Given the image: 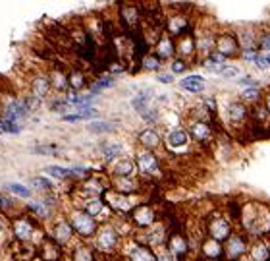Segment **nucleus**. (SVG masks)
<instances>
[{"mask_svg":"<svg viewBox=\"0 0 270 261\" xmlns=\"http://www.w3.org/2000/svg\"><path fill=\"white\" fill-rule=\"evenodd\" d=\"M240 50H241V47H240V41H238V35L236 33H230V31L216 33L214 52H218L220 56L228 58V56H238Z\"/></svg>","mask_w":270,"mask_h":261,"instance_id":"f257e3e1","label":"nucleus"},{"mask_svg":"<svg viewBox=\"0 0 270 261\" xmlns=\"http://www.w3.org/2000/svg\"><path fill=\"white\" fill-rule=\"evenodd\" d=\"M207 230H209V236L212 240H216V242H226L234 234L230 217H222V215L210 217L209 219V225H207Z\"/></svg>","mask_w":270,"mask_h":261,"instance_id":"f03ea898","label":"nucleus"},{"mask_svg":"<svg viewBox=\"0 0 270 261\" xmlns=\"http://www.w3.org/2000/svg\"><path fill=\"white\" fill-rule=\"evenodd\" d=\"M70 227L81 238H91L93 234H97V221H95V217L87 215L85 211H75L70 219Z\"/></svg>","mask_w":270,"mask_h":261,"instance_id":"7ed1b4c3","label":"nucleus"},{"mask_svg":"<svg viewBox=\"0 0 270 261\" xmlns=\"http://www.w3.org/2000/svg\"><path fill=\"white\" fill-rule=\"evenodd\" d=\"M249 252V242L245 234H232L226 240V248H224V258L226 261H238Z\"/></svg>","mask_w":270,"mask_h":261,"instance_id":"20e7f679","label":"nucleus"},{"mask_svg":"<svg viewBox=\"0 0 270 261\" xmlns=\"http://www.w3.org/2000/svg\"><path fill=\"white\" fill-rule=\"evenodd\" d=\"M103 196H105V201H106L114 211L128 213V211L135 209V205L132 203V199H130L126 194H120V192H116V190H106Z\"/></svg>","mask_w":270,"mask_h":261,"instance_id":"39448f33","label":"nucleus"},{"mask_svg":"<svg viewBox=\"0 0 270 261\" xmlns=\"http://www.w3.org/2000/svg\"><path fill=\"white\" fill-rule=\"evenodd\" d=\"M116 244H118V232H116L112 227L105 225V227L97 232V248H99L101 252H110V250L116 248Z\"/></svg>","mask_w":270,"mask_h":261,"instance_id":"423d86ee","label":"nucleus"},{"mask_svg":"<svg viewBox=\"0 0 270 261\" xmlns=\"http://www.w3.org/2000/svg\"><path fill=\"white\" fill-rule=\"evenodd\" d=\"M187 27H189V17L185 14H174L166 19V29H168V35H172V37L185 35Z\"/></svg>","mask_w":270,"mask_h":261,"instance_id":"0eeeda50","label":"nucleus"},{"mask_svg":"<svg viewBox=\"0 0 270 261\" xmlns=\"http://www.w3.org/2000/svg\"><path fill=\"white\" fill-rule=\"evenodd\" d=\"M168 252L172 254V256H176L178 260H183L185 256H187V240H185V236L181 234V232H172V234H168Z\"/></svg>","mask_w":270,"mask_h":261,"instance_id":"6e6552de","label":"nucleus"},{"mask_svg":"<svg viewBox=\"0 0 270 261\" xmlns=\"http://www.w3.org/2000/svg\"><path fill=\"white\" fill-rule=\"evenodd\" d=\"M228 114H230L232 124L241 126V124H245V120L251 116V109H249L245 103H241V101H234V103H230V107H228Z\"/></svg>","mask_w":270,"mask_h":261,"instance_id":"1a4fd4ad","label":"nucleus"},{"mask_svg":"<svg viewBox=\"0 0 270 261\" xmlns=\"http://www.w3.org/2000/svg\"><path fill=\"white\" fill-rule=\"evenodd\" d=\"M135 225L139 227H150L154 221H156V213L150 205H139L134 209V215H132Z\"/></svg>","mask_w":270,"mask_h":261,"instance_id":"9d476101","label":"nucleus"},{"mask_svg":"<svg viewBox=\"0 0 270 261\" xmlns=\"http://www.w3.org/2000/svg\"><path fill=\"white\" fill-rule=\"evenodd\" d=\"M135 163H137V166H139V172H143V174H147V176H152V174L158 170V159H156L152 153H149V151L139 153Z\"/></svg>","mask_w":270,"mask_h":261,"instance_id":"9b49d317","label":"nucleus"},{"mask_svg":"<svg viewBox=\"0 0 270 261\" xmlns=\"http://www.w3.org/2000/svg\"><path fill=\"white\" fill-rule=\"evenodd\" d=\"M249 261H270V244L267 240H257L249 248Z\"/></svg>","mask_w":270,"mask_h":261,"instance_id":"f8f14e48","label":"nucleus"},{"mask_svg":"<svg viewBox=\"0 0 270 261\" xmlns=\"http://www.w3.org/2000/svg\"><path fill=\"white\" fill-rule=\"evenodd\" d=\"M176 49V45H174V41L170 39V35L168 33H162L160 35V39H158V43L154 45V54L158 56V58H170V56H174V50Z\"/></svg>","mask_w":270,"mask_h":261,"instance_id":"ddd939ff","label":"nucleus"},{"mask_svg":"<svg viewBox=\"0 0 270 261\" xmlns=\"http://www.w3.org/2000/svg\"><path fill=\"white\" fill-rule=\"evenodd\" d=\"M191 135L199 141V143H209L210 139H212V128L209 126V122H203V120H197V122H193L191 124Z\"/></svg>","mask_w":270,"mask_h":261,"instance_id":"4468645a","label":"nucleus"},{"mask_svg":"<svg viewBox=\"0 0 270 261\" xmlns=\"http://www.w3.org/2000/svg\"><path fill=\"white\" fill-rule=\"evenodd\" d=\"M180 41H178V52L181 54V56H185V58H189V56H193L195 52H197V47H195V37L191 35V33H187V35H181V37H178Z\"/></svg>","mask_w":270,"mask_h":261,"instance_id":"2eb2a0df","label":"nucleus"},{"mask_svg":"<svg viewBox=\"0 0 270 261\" xmlns=\"http://www.w3.org/2000/svg\"><path fill=\"white\" fill-rule=\"evenodd\" d=\"M201 252H203V256L205 258H209V260H218L224 256V248L220 246V242H216V240H212V238H209V240H205L203 244H201Z\"/></svg>","mask_w":270,"mask_h":261,"instance_id":"dca6fc26","label":"nucleus"},{"mask_svg":"<svg viewBox=\"0 0 270 261\" xmlns=\"http://www.w3.org/2000/svg\"><path fill=\"white\" fill-rule=\"evenodd\" d=\"M187 143H189V133L185 130L170 131L168 137H166L168 149H181V147H187Z\"/></svg>","mask_w":270,"mask_h":261,"instance_id":"f3484780","label":"nucleus"},{"mask_svg":"<svg viewBox=\"0 0 270 261\" xmlns=\"http://www.w3.org/2000/svg\"><path fill=\"white\" fill-rule=\"evenodd\" d=\"M180 85H181V89H185V91H189V93H201V91L205 89V78L193 74V76L183 78V80L180 82Z\"/></svg>","mask_w":270,"mask_h":261,"instance_id":"a211bd4d","label":"nucleus"},{"mask_svg":"<svg viewBox=\"0 0 270 261\" xmlns=\"http://www.w3.org/2000/svg\"><path fill=\"white\" fill-rule=\"evenodd\" d=\"M137 141H139L143 147H147V149H156V147L160 145V137H158V133L152 130V128H147V130L139 131Z\"/></svg>","mask_w":270,"mask_h":261,"instance_id":"6ab92c4d","label":"nucleus"},{"mask_svg":"<svg viewBox=\"0 0 270 261\" xmlns=\"http://www.w3.org/2000/svg\"><path fill=\"white\" fill-rule=\"evenodd\" d=\"M122 19L128 27H134L141 21V12H139V6H134V4H126L122 6Z\"/></svg>","mask_w":270,"mask_h":261,"instance_id":"aec40b11","label":"nucleus"},{"mask_svg":"<svg viewBox=\"0 0 270 261\" xmlns=\"http://www.w3.org/2000/svg\"><path fill=\"white\" fill-rule=\"evenodd\" d=\"M14 232H15V236H17L19 240H27V238H31V232H33V225H31V221L25 219V217L17 219V221L14 223Z\"/></svg>","mask_w":270,"mask_h":261,"instance_id":"412c9836","label":"nucleus"},{"mask_svg":"<svg viewBox=\"0 0 270 261\" xmlns=\"http://www.w3.org/2000/svg\"><path fill=\"white\" fill-rule=\"evenodd\" d=\"M72 227H70V223H58L56 225V228H54V240H56V244L58 246H62V244H66L70 238H72Z\"/></svg>","mask_w":270,"mask_h":261,"instance_id":"4be33fe9","label":"nucleus"},{"mask_svg":"<svg viewBox=\"0 0 270 261\" xmlns=\"http://www.w3.org/2000/svg\"><path fill=\"white\" fill-rule=\"evenodd\" d=\"M99 116V113L95 111V109H79V113H75V114H64L62 118L66 120V122H77V120H89V118H97Z\"/></svg>","mask_w":270,"mask_h":261,"instance_id":"5701e85b","label":"nucleus"},{"mask_svg":"<svg viewBox=\"0 0 270 261\" xmlns=\"http://www.w3.org/2000/svg\"><path fill=\"white\" fill-rule=\"evenodd\" d=\"M130 260L132 261H156V256L145 248V246H135L134 250L130 252Z\"/></svg>","mask_w":270,"mask_h":261,"instance_id":"b1692460","label":"nucleus"},{"mask_svg":"<svg viewBox=\"0 0 270 261\" xmlns=\"http://www.w3.org/2000/svg\"><path fill=\"white\" fill-rule=\"evenodd\" d=\"M135 172V164L132 161H120L114 166V174L118 178H132V174Z\"/></svg>","mask_w":270,"mask_h":261,"instance_id":"393cba45","label":"nucleus"},{"mask_svg":"<svg viewBox=\"0 0 270 261\" xmlns=\"http://www.w3.org/2000/svg\"><path fill=\"white\" fill-rule=\"evenodd\" d=\"M116 82H114V78H99V80H95L93 83H91V95H99L101 91H105V89H108V87H112Z\"/></svg>","mask_w":270,"mask_h":261,"instance_id":"a878e982","label":"nucleus"},{"mask_svg":"<svg viewBox=\"0 0 270 261\" xmlns=\"http://www.w3.org/2000/svg\"><path fill=\"white\" fill-rule=\"evenodd\" d=\"M46 89H48V78H37V80H33L31 91H33V95H35L37 99L45 97V95H46Z\"/></svg>","mask_w":270,"mask_h":261,"instance_id":"bb28decb","label":"nucleus"},{"mask_svg":"<svg viewBox=\"0 0 270 261\" xmlns=\"http://www.w3.org/2000/svg\"><path fill=\"white\" fill-rule=\"evenodd\" d=\"M263 101V95H261V91L257 89V87H251V89H245L243 91V95H241V103H245L247 107L253 103V105H259Z\"/></svg>","mask_w":270,"mask_h":261,"instance_id":"cd10ccee","label":"nucleus"},{"mask_svg":"<svg viewBox=\"0 0 270 261\" xmlns=\"http://www.w3.org/2000/svg\"><path fill=\"white\" fill-rule=\"evenodd\" d=\"M122 153H124V145H120V143H106V145H103V155L106 157V161H114Z\"/></svg>","mask_w":270,"mask_h":261,"instance_id":"c85d7f7f","label":"nucleus"},{"mask_svg":"<svg viewBox=\"0 0 270 261\" xmlns=\"http://www.w3.org/2000/svg\"><path fill=\"white\" fill-rule=\"evenodd\" d=\"M149 101H150V91H145V93H139L137 97L134 99V109L141 114L143 111H147L149 109Z\"/></svg>","mask_w":270,"mask_h":261,"instance_id":"c756f323","label":"nucleus"},{"mask_svg":"<svg viewBox=\"0 0 270 261\" xmlns=\"http://www.w3.org/2000/svg\"><path fill=\"white\" fill-rule=\"evenodd\" d=\"M83 211H85L87 215H91V217H97V215L103 211V201H101V199H97V197H95V199L91 197V199H87V203H85V209H83Z\"/></svg>","mask_w":270,"mask_h":261,"instance_id":"7c9ffc66","label":"nucleus"},{"mask_svg":"<svg viewBox=\"0 0 270 261\" xmlns=\"http://www.w3.org/2000/svg\"><path fill=\"white\" fill-rule=\"evenodd\" d=\"M141 64H143L145 70H156V68L160 66V58H158L154 52H150V54H143Z\"/></svg>","mask_w":270,"mask_h":261,"instance_id":"2f4dec72","label":"nucleus"},{"mask_svg":"<svg viewBox=\"0 0 270 261\" xmlns=\"http://www.w3.org/2000/svg\"><path fill=\"white\" fill-rule=\"evenodd\" d=\"M74 261H95V256H93V250L91 248H77L75 254H74Z\"/></svg>","mask_w":270,"mask_h":261,"instance_id":"473e14b6","label":"nucleus"},{"mask_svg":"<svg viewBox=\"0 0 270 261\" xmlns=\"http://www.w3.org/2000/svg\"><path fill=\"white\" fill-rule=\"evenodd\" d=\"M89 130L95 131V133H105V131H114L116 130V124L112 122H93L89 126Z\"/></svg>","mask_w":270,"mask_h":261,"instance_id":"72a5a7b5","label":"nucleus"},{"mask_svg":"<svg viewBox=\"0 0 270 261\" xmlns=\"http://www.w3.org/2000/svg\"><path fill=\"white\" fill-rule=\"evenodd\" d=\"M68 80H70V85H72L74 89H81V87L85 85V76H83V72H74Z\"/></svg>","mask_w":270,"mask_h":261,"instance_id":"f704fd0d","label":"nucleus"},{"mask_svg":"<svg viewBox=\"0 0 270 261\" xmlns=\"http://www.w3.org/2000/svg\"><path fill=\"white\" fill-rule=\"evenodd\" d=\"M46 172L52 174V176H56V178H66V176H70L72 170H68V168H60V166H48Z\"/></svg>","mask_w":270,"mask_h":261,"instance_id":"c9c22d12","label":"nucleus"},{"mask_svg":"<svg viewBox=\"0 0 270 261\" xmlns=\"http://www.w3.org/2000/svg\"><path fill=\"white\" fill-rule=\"evenodd\" d=\"M8 188H10V192H14L15 196H21V197H29V196H31V192H29L25 186H21V184H10Z\"/></svg>","mask_w":270,"mask_h":261,"instance_id":"e433bc0d","label":"nucleus"},{"mask_svg":"<svg viewBox=\"0 0 270 261\" xmlns=\"http://www.w3.org/2000/svg\"><path fill=\"white\" fill-rule=\"evenodd\" d=\"M257 47L263 49V50H270V31L261 33V37L257 39Z\"/></svg>","mask_w":270,"mask_h":261,"instance_id":"4c0bfd02","label":"nucleus"},{"mask_svg":"<svg viewBox=\"0 0 270 261\" xmlns=\"http://www.w3.org/2000/svg\"><path fill=\"white\" fill-rule=\"evenodd\" d=\"M31 186H35V188H39V190H50V188H52L50 182H48L46 178H33V180H31Z\"/></svg>","mask_w":270,"mask_h":261,"instance_id":"58836bf2","label":"nucleus"},{"mask_svg":"<svg viewBox=\"0 0 270 261\" xmlns=\"http://www.w3.org/2000/svg\"><path fill=\"white\" fill-rule=\"evenodd\" d=\"M185 70H187V64L183 60H174V64H172V72L174 74H183Z\"/></svg>","mask_w":270,"mask_h":261,"instance_id":"ea45409f","label":"nucleus"},{"mask_svg":"<svg viewBox=\"0 0 270 261\" xmlns=\"http://www.w3.org/2000/svg\"><path fill=\"white\" fill-rule=\"evenodd\" d=\"M238 74H240V70H238L236 66H230V64H226L224 70H222V76H224V78H236Z\"/></svg>","mask_w":270,"mask_h":261,"instance_id":"a19ab883","label":"nucleus"},{"mask_svg":"<svg viewBox=\"0 0 270 261\" xmlns=\"http://www.w3.org/2000/svg\"><path fill=\"white\" fill-rule=\"evenodd\" d=\"M240 83H241V85H249V87H257V85H259V83L255 82V78H253V76H245V78H241V80H240Z\"/></svg>","mask_w":270,"mask_h":261,"instance_id":"79ce46f5","label":"nucleus"},{"mask_svg":"<svg viewBox=\"0 0 270 261\" xmlns=\"http://www.w3.org/2000/svg\"><path fill=\"white\" fill-rule=\"evenodd\" d=\"M255 64H257V68H261V70H267V68H269V62H267V56H263V54H259V56H257V60H255Z\"/></svg>","mask_w":270,"mask_h":261,"instance_id":"37998d69","label":"nucleus"},{"mask_svg":"<svg viewBox=\"0 0 270 261\" xmlns=\"http://www.w3.org/2000/svg\"><path fill=\"white\" fill-rule=\"evenodd\" d=\"M156 80L162 82V83H172V82H174V76H172V74H158Z\"/></svg>","mask_w":270,"mask_h":261,"instance_id":"c03bdc74","label":"nucleus"},{"mask_svg":"<svg viewBox=\"0 0 270 261\" xmlns=\"http://www.w3.org/2000/svg\"><path fill=\"white\" fill-rule=\"evenodd\" d=\"M29 207H31V209H35L39 215H46V213H48V211H46V207H45V205H41V203H29Z\"/></svg>","mask_w":270,"mask_h":261,"instance_id":"a18cd8bd","label":"nucleus"},{"mask_svg":"<svg viewBox=\"0 0 270 261\" xmlns=\"http://www.w3.org/2000/svg\"><path fill=\"white\" fill-rule=\"evenodd\" d=\"M58 149L52 147V145H46V147H35V153H56Z\"/></svg>","mask_w":270,"mask_h":261,"instance_id":"49530a36","label":"nucleus"},{"mask_svg":"<svg viewBox=\"0 0 270 261\" xmlns=\"http://www.w3.org/2000/svg\"><path fill=\"white\" fill-rule=\"evenodd\" d=\"M265 109H267V113L270 114V91L265 95Z\"/></svg>","mask_w":270,"mask_h":261,"instance_id":"de8ad7c7","label":"nucleus"},{"mask_svg":"<svg viewBox=\"0 0 270 261\" xmlns=\"http://www.w3.org/2000/svg\"><path fill=\"white\" fill-rule=\"evenodd\" d=\"M267 62H269V66H270V54L267 56Z\"/></svg>","mask_w":270,"mask_h":261,"instance_id":"09e8293b","label":"nucleus"},{"mask_svg":"<svg viewBox=\"0 0 270 261\" xmlns=\"http://www.w3.org/2000/svg\"><path fill=\"white\" fill-rule=\"evenodd\" d=\"M0 228H2V221H0Z\"/></svg>","mask_w":270,"mask_h":261,"instance_id":"8fccbe9b","label":"nucleus"}]
</instances>
